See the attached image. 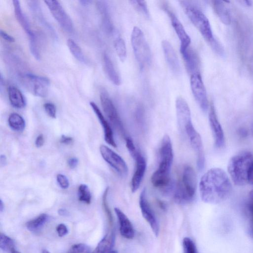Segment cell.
I'll return each mask as SVG.
<instances>
[{
	"instance_id": "1",
	"label": "cell",
	"mask_w": 253,
	"mask_h": 253,
	"mask_svg": "<svg viewBox=\"0 0 253 253\" xmlns=\"http://www.w3.org/2000/svg\"><path fill=\"white\" fill-rule=\"evenodd\" d=\"M232 186L225 171L220 168L211 169L202 176L199 191L202 200L209 204H218L230 195Z\"/></svg>"
},
{
	"instance_id": "2",
	"label": "cell",
	"mask_w": 253,
	"mask_h": 253,
	"mask_svg": "<svg viewBox=\"0 0 253 253\" xmlns=\"http://www.w3.org/2000/svg\"><path fill=\"white\" fill-rule=\"evenodd\" d=\"M159 154V166L152 175L151 180L156 187H167L170 183V171L173 157L171 140L168 135H165L162 140Z\"/></svg>"
},
{
	"instance_id": "3",
	"label": "cell",
	"mask_w": 253,
	"mask_h": 253,
	"mask_svg": "<svg viewBox=\"0 0 253 253\" xmlns=\"http://www.w3.org/2000/svg\"><path fill=\"white\" fill-rule=\"evenodd\" d=\"M167 191L172 193L175 202L185 204L190 202L194 198L197 187V177L193 168L189 166L185 167L180 179L168 186Z\"/></svg>"
},
{
	"instance_id": "4",
	"label": "cell",
	"mask_w": 253,
	"mask_h": 253,
	"mask_svg": "<svg viewBox=\"0 0 253 253\" xmlns=\"http://www.w3.org/2000/svg\"><path fill=\"white\" fill-rule=\"evenodd\" d=\"M253 163V155L249 151H242L230 159L227 169L234 183L242 186L248 183V175Z\"/></svg>"
},
{
	"instance_id": "5",
	"label": "cell",
	"mask_w": 253,
	"mask_h": 253,
	"mask_svg": "<svg viewBox=\"0 0 253 253\" xmlns=\"http://www.w3.org/2000/svg\"><path fill=\"white\" fill-rule=\"evenodd\" d=\"M187 16L210 43L215 39L212 34L210 21L204 13L198 8L187 1H180Z\"/></svg>"
},
{
	"instance_id": "6",
	"label": "cell",
	"mask_w": 253,
	"mask_h": 253,
	"mask_svg": "<svg viewBox=\"0 0 253 253\" xmlns=\"http://www.w3.org/2000/svg\"><path fill=\"white\" fill-rule=\"evenodd\" d=\"M131 43L133 53L141 69L149 66L151 63L150 48L142 30L134 27L131 34Z\"/></svg>"
},
{
	"instance_id": "7",
	"label": "cell",
	"mask_w": 253,
	"mask_h": 253,
	"mask_svg": "<svg viewBox=\"0 0 253 253\" xmlns=\"http://www.w3.org/2000/svg\"><path fill=\"white\" fill-rule=\"evenodd\" d=\"M22 85L34 95L44 97L47 96L50 86V81L47 78L25 74L20 78Z\"/></svg>"
},
{
	"instance_id": "8",
	"label": "cell",
	"mask_w": 253,
	"mask_h": 253,
	"mask_svg": "<svg viewBox=\"0 0 253 253\" xmlns=\"http://www.w3.org/2000/svg\"><path fill=\"white\" fill-rule=\"evenodd\" d=\"M180 132L188 139L191 146L196 153L198 168L202 169L205 165V155L201 137L190 121L179 127Z\"/></svg>"
},
{
	"instance_id": "9",
	"label": "cell",
	"mask_w": 253,
	"mask_h": 253,
	"mask_svg": "<svg viewBox=\"0 0 253 253\" xmlns=\"http://www.w3.org/2000/svg\"><path fill=\"white\" fill-rule=\"evenodd\" d=\"M100 99L103 110L113 126L124 138L128 137L117 110L106 91H101Z\"/></svg>"
},
{
	"instance_id": "10",
	"label": "cell",
	"mask_w": 253,
	"mask_h": 253,
	"mask_svg": "<svg viewBox=\"0 0 253 253\" xmlns=\"http://www.w3.org/2000/svg\"><path fill=\"white\" fill-rule=\"evenodd\" d=\"M44 2L62 28L68 33L72 32L74 29L72 21L60 2L56 0H45Z\"/></svg>"
},
{
	"instance_id": "11",
	"label": "cell",
	"mask_w": 253,
	"mask_h": 253,
	"mask_svg": "<svg viewBox=\"0 0 253 253\" xmlns=\"http://www.w3.org/2000/svg\"><path fill=\"white\" fill-rule=\"evenodd\" d=\"M100 154L104 160L122 177L128 173L127 166L124 159L117 153L106 145H101Z\"/></svg>"
},
{
	"instance_id": "12",
	"label": "cell",
	"mask_w": 253,
	"mask_h": 253,
	"mask_svg": "<svg viewBox=\"0 0 253 253\" xmlns=\"http://www.w3.org/2000/svg\"><path fill=\"white\" fill-rule=\"evenodd\" d=\"M190 86L199 106L204 112H206L209 108V101L205 86L199 73L191 75Z\"/></svg>"
},
{
	"instance_id": "13",
	"label": "cell",
	"mask_w": 253,
	"mask_h": 253,
	"mask_svg": "<svg viewBox=\"0 0 253 253\" xmlns=\"http://www.w3.org/2000/svg\"><path fill=\"white\" fill-rule=\"evenodd\" d=\"M163 9L167 13L170 18L172 26L173 27L180 42V51L182 52L189 47L191 39L186 33L183 25L179 20L175 14L168 7L163 6Z\"/></svg>"
},
{
	"instance_id": "14",
	"label": "cell",
	"mask_w": 253,
	"mask_h": 253,
	"mask_svg": "<svg viewBox=\"0 0 253 253\" xmlns=\"http://www.w3.org/2000/svg\"><path fill=\"white\" fill-rule=\"evenodd\" d=\"M139 206L143 217L149 224L154 234L157 236L159 232V226L156 216L147 200L145 189H143L140 195Z\"/></svg>"
},
{
	"instance_id": "15",
	"label": "cell",
	"mask_w": 253,
	"mask_h": 253,
	"mask_svg": "<svg viewBox=\"0 0 253 253\" xmlns=\"http://www.w3.org/2000/svg\"><path fill=\"white\" fill-rule=\"evenodd\" d=\"M132 157L135 162V167L131 180V189L132 192H135L139 188L143 178L146 169V162L138 151Z\"/></svg>"
},
{
	"instance_id": "16",
	"label": "cell",
	"mask_w": 253,
	"mask_h": 253,
	"mask_svg": "<svg viewBox=\"0 0 253 253\" xmlns=\"http://www.w3.org/2000/svg\"><path fill=\"white\" fill-rule=\"evenodd\" d=\"M210 126L213 134L215 145L222 148L225 143V137L221 126L218 120L214 106L211 105L209 114Z\"/></svg>"
},
{
	"instance_id": "17",
	"label": "cell",
	"mask_w": 253,
	"mask_h": 253,
	"mask_svg": "<svg viewBox=\"0 0 253 253\" xmlns=\"http://www.w3.org/2000/svg\"><path fill=\"white\" fill-rule=\"evenodd\" d=\"M162 46L165 58L170 70L175 75L179 74L181 67L177 54L171 43L167 40H163Z\"/></svg>"
},
{
	"instance_id": "18",
	"label": "cell",
	"mask_w": 253,
	"mask_h": 253,
	"mask_svg": "<svg viewBox=\"0 0 253 253\" xmlns=\"http://www.w3.org/2000/svg\"><path fill=\"white\" fill-rule=\"evenodd\" d=\"M90 105L97 116L103 128L105 141L112 147H116L117 144L114 139L113 130L108 122L106 120L100 110L94 102H90Z\"/></svg>"
},
{
	"instance_id": "19",
	"label": "cell",
	"mask_w": 253,
	"mask_h": 253,
	"mask_svg": "<svg viewBox=\"0 0 253 253\" xmlns=\"http://www.w3.org/2000/svg\"><path fill=\"white\" fill-rule=\"evenodd\" d=\"M114 210L119 220L121 235L126 239H132L134 236V230L130 220L119 208H115Z\"/></svg>"
},
{
	"instance_id": "20",
	"label": "cell",
	"mask_w": 253,
	"mask_h": 253,
	"mask_svg": "<svg viewBox=\"0 0 253 253\" xmlns=\"http://www.w3.org/2000/svg\"><path fill=\"white\" fill-rule=\"evenodd\" d=\"M15 17L22 29L24 30L28 38H32L36 35L31 30L29 22L26 16L23 13L19 0L12 1Z\"/></svg>"
},
{
	"instance_id": "21",
	"label": "cell",
	"mask_w": 253,
	"mask_h": 253,
	"mask_svg": "<svg viewBox=\"0 0 253 253\" xmlns=\"http://www.w3.org/2000/svg\"><path fill=\"white\" fill-rule=\"evenodd\" d=\"M181 53L188 73L191 74V75L194 73H199L198 72L199 60L194 51L189 47Z\"/></svg>"
},
{
	"instance_id": "22",
	"label": "cell",
	"mask_w": 253,
	"mask_h": 253,
	"mask_svg": "<svg viewBox=\"0 0 253 253\" xmlns=\"http://www.w3.org/2000/svg\"><path fill=\"white\" fill-rule=\"evenodd\" d=\"M103 63L104 70L108 79L114 84L119 85L121 83L120 76L117 71L111 59L106 53H105L103 55Z\"/></svg>"
},
{
	"instance_id": "23",
	"label": "cell",
	"mask_w": 253,
	"mask_h": 253,
	"mask_svg": "<svg viewBox=\"0 0 253 253\" xmlns=\"http://www.w3.org/2000/svg\"><path fill=\"white\" fill-rule=\"evenodd\" d=\"M213 9L221 21L225 25H229L231 22V15L229 9L222 0L212 1Z\"/></svg>"
},
{
	"instance_id": "24",
	"label": "cell",
	"mask_w": 253,
	"mask_h": 253,
	"mask_svg": "<svg viewBox=\"0 0 253 253\" xmlns=\"http://www.w3.org/2000/svg\"><path fill=\"white\" fill-rule=\"evenodd\" d=\"M96 5L101 15L104 28L107 33L112 34L114 31V28L110 18L107 4L104 1H97Z\"/></svg>"
},
{
	"instance_id": "25",
	"label": "cell",
	"mask_w": 253,
	"mask_h": 253,
	"mask_svg": "<svg viewBox=\"0 0 253 253\" xmlns=\"http://www.w3.org/2000/svg\"><path fill=\"white\" fill-rule=\"evenodd\" d=\"M9 101L14 108L21 109L26 105L25 99L21 91L16 87L11 85L8 88Z\"/></svg>"
},
{
	"instance_id": "26",
	"label": "cell",
	"mask_w": 253,
	"mask_h": 253,
	"mask_svg": "<svg viewBox=\"0 0 253 253\" xmlns=\"http://www.w3.org/2000/svg\"><path fill=\"white\" fill-rule=\"evenodd\" d=\"M115 235L113 232L107 234L98 243L92 253H108L114 247Z\"/></svg>"
},
{
	"instance_id": "27",
	"label": "cell",
	"mask_w": 253,
	"mask_h": 253,
	"mask_svg": "<svg viewBox=\"0 0 253 253\" xmlns=\"http://www.w3.org/2000/svg\"><path fill=\"white\" fill-rule=\"evenodd\" d=\"M8 123L10 128L16 131L21 132L25 127L24 119L16 113H11L9 116Z\"/></svg>"
},
{
	"instance_id": "28",
	"label": "cell",
	"mask_w": 253,
	"mask_h": 253,
	"mask_svg": "<svg viewBox=\"0 0 253 253\" xmlns=\"http://www.w3.org/2000/svg\"><path fill=\"white\" fill-rule=\"evenodd\" d=\"M28 5L32 12L38 18L39 21L44 25V26L46 27V28H47V29H48V30L50 31L51 34H54V32L53 31L52 27H51L44 19L38 1L35 0L29 1Z\"/></svg>"
},
{
	"instance_id": "29",
	"label": "cell",
	"mask_w": 253,
	"mask_h": 253,
	"mask_svg": "<svg viewBox=\"0 0 253 253\" xmlns=\"http://www.w3.org/2000/svg\"><path fill=\"white\" fill-rule=\"evenodd\" d=\"M48 219V215L45 213H42L38 217L33 219L26 223L27 228L32 232H35L40 229L45 223Z\"/></svg>"
},
{
	"instance_id": "30",
	"label": "cell",
	"mask_w": 253,
	"mask_h": 253,
	"mask_svg": "<svg viewBox=\"0 0 253 253\" xmlns=\"http://www.w3.org/2000/svg\"><path fill=\"white\" fill-rule=\"evenodd\" d=\"M67 44L71 53L79 61L84 63L86 62L82 49L75 41L69 39L67 41Z\"/></svg>"
},
{
	"instance_id": "31",
	"label": "cell",
	"mask_w": 253,
	"mask_h": 253,
	"mask_svg": "<svg viewBox=\"0 0 253 253\" xmlns=\"http://www.w3.org/2000/svg\"><path fill=\"white\" fill-rule=\"evenodd\" d=\"M114 47L116 53L122 61H124L126 58L127 51L126 43L123 39L118 37L114 42Z\"/></svg>"
},
{
	"instance_id": "32",
	"label": "cell",
	"mask_w": 253,
	"mask_h": 253,
	"mask_svg": "<svg viewBox=\"0 0 253 253\" xmlns=\"http://www.w3.org/2000/svg\"><path fill=\"white\" fill-rule=\"evenodd\" d=\"M0 248L4 252L12 253L14 250V241L5 234L0 233Z\"/></svg>"
},
{
	"instance_id": "33",
	"label": "cell",
	"mask_w": 253,
	"mask_h": 253,
	"mask_svg": "<svg viewBox=\"0 0 253 253\" xmlns=\"http://www.w3.org/2000/svg\"><path fill=\"white\" fill-rule=\"evenodd\" d=\"M79 200L87 204L91 202V196L88 187L84 184H81L78 188Z\"/></svg>"
},
{
	"instance_id": "34",
	"label": "cell",
	"mask_w": 253,
	"mask_h": 253,
	"mask_svg": "<svg viewBox=\"0 0 253 253\" xmlns=\"http://www.w3.org/2000/svg\"><path fill=\"white\" fill-rule=\"evenodd\" d=\"M136 11L142 14L147 18H149L150 13L147 3L144 0H132L129 1Z\"/></svg>"
},
{
	"instance_id": "35",
	"label": "cell",
	"mask_w": 253,
	"mask_h": 253,
	"mask_svg": "<svg viewBox=\"0 0 253 253\" xmlns=\"http://www.w3.org/2000/svg\"><path fill=\"white\" fill-rule=\"evenodd\" d=\"M29 48L31 54L37 60L41 58L40 52L39 49L36 36L29 38Z\"/></svg>"
},
{
	"instance_id": "36",
	"label": "cell",
	"mask_w": 253,
	"mask_h": 253,
	"mask_svg": "<svg viewBox=\"0 0 253 253\" xmlns=\"http://www.w3.org/2000/svg\"><path fill=\"white\" fill-rule=\"evenodd\" d=\"M184 253H197L194 243L189 238L186 237L182 242Z\"/></svg>"
},
{
	"instance_id": "37",
	"label": "cell",
	"mask_w": 253,
	"mask_h": 253,
	"mask_svg": "<svg viewBox=\"0 0 253 253\" xmlns=\"http://www.w3.org/2000/svg\"><path fill=\"white\" fill-rule=\"evenodd\" d=\"M90 247L84 244H77L73 245L67 253H90Z\"/></svg>"
},
{
	"instance_id": "38",
	"label": "cell",
	"mask_w": 253,
	"mask_h": 253,
	"mask_svg": "<svg viewBox=\"0 0 253 253\" xmlns=\"http://www.w3.org/2000/svg\"><path fill=\"white\" fill-rule=\"evenodd\" d=\"M109 187H107L103 194L102 197V205L103 208L104 209L105 212L108 217V220L109 221L110 223L111 224L113 222V218L111 212L109 208L108 203H107V195L109 192Z\"/></svg>"
},
{
	"instance_id": "39",
	"label": "cell",
	"mask_w": 253,
	"mask_h": 253,
	"mask_svg": "<svg viewBox=\"0 0 253 253\" xmlns=\"http://www.w3.org/2000/svg\"><path fill=\"white\" fill-rule=\"evenodd\" d=\"M43 107L46 114L51 118H55L56 116V107L52 103L47 102L44 104Z\"/></svg>"
},
{
	"instance_id": "40",
	"label": "cell",
	"mask_w": 253,
	"mask_h": 253,
	"mask_svg": "<svg viewBox=\"0 0 253 253\" xmlns=\"http://www.w3.org/2000/svg\"><path fill=\"white\" fill-rule=\"evenodd\" d=\"M56 179L61 188L65 189L69 187V181L65 175L61 173L58 174L56 176Z\"/></svg>"
},
{
	"instance_id": "41",
	"label": "cell",
	"mask_w": 253,
	"mask_h": 253,
	"mask_svg": "<svg viewBox=\"0 0 253 253\" xmlns=\"http://www.w3.org/2000/svg\"><path fill=\"white\" fill-rule=\"evenodd\" d=\"M213 48V49L216 52L217 54L220 55H223L224 54V50L220 43L214 39L213 41H212L210 43Z\"/></svg>"
},
{
	"instance_id": "42",
	"label": "cell",
	"mask_w": 253,
	"mask_h": 253,
	"mask_svg": "<svg viewBox=\"0 0 253 253\" xmlns=\"http://www.w3.org/2000/svg\"><path fill=\"white\" fill-rule=\"evenodd\" d=\"M248 211L250 219L251 231L253 235V203L251 201L248 205Z\"/></svg>"
},
{
	"instance_id": "43",
	"label": "cell",
	"mask_w": 253,
	"mask_h": 253,
	"mask_svg": "<svg viewBox=\"0 0 253 253\" xmlns=\"http://www.w3.org/2000/svg\"><path fill=\"white\" fill-rule=\"evenodd\" d=\"M56 231L59 237H63L68 234V230L64 224H60L56 227Z\"/></svg>"
},
{
	"instance_id": "44",
	"label": "cell",
	"mask_w": 253,
	"mask_h": 253,
	"mask_svg": "<svg viewBox=\"0 0 253 253\" xmlns=\"http://www.w3.org/2000/svg\"><path fill=\"white\" fill-rule=\"evenodd\" d=\"M0 35L3 39L8 42H15V39L13 37L11 36L2 30H0Z\"/></svg>"
},
{
	"instance_id": "45",
	"label": "cell",
	"mask_w": 253,
	"mask_h": 253,
	"mask_svg": "<svg viewBox=\"0 0 253 253\" xmlns=\"http://www.w3.org/2000/svg\"><path fill=\"white\" fill-rule=\"evenodd\" d=\"M78 159L75 157H72L68 160L67 163L71 169H74L78 165Z\"/></svg>"
},
{
	"instance_id": "46",
	"label": "cell",
	"mask_w": 253,
	"mask_h": 253,
	"mask_svg": "<svg viewBox=\"0 0 253 253\" xmlns=\"http://www.w3.org/2000/svg\"><path fill=\"white\" fill-rule=\"evenodd\" d=\"M73 138L66 136L65 135H61L60 139V142L65 144H70L73 142Z\"/></svg>"
},
{
	"instance_id": "47",
	"label": "cell",
	"mask_w": 253,
	"mask_h": 253,
	"mask_svg": "<svg viewBox=\"0 0 253 253\" xmlns=\"http://www.w3.org/2000/svg\"><path fill=\"white\" fill-rule=\"evenodd\" d=\"M44 143V137L42 134L39 135L36 139L35 145L37 147H41Z\"/></svg>"
},
{
	"instance_id": "48",
	"label": "cell",
	"mask_w": 253,
	"mask_h": 253,
	"mask_svg": "<svg viewBox=\"0 0 253 253\" xmlns=\"http://www.w3.org/2000/svg\"><path fill=\"white\" fill-rule=\"evenodd\" d=\"M248 183L253 185V163L250 168L249 172Z\"/></svg>"
},
{
	"instance_id": "49",
	"label": "cell",
	"mask_w": 253,
	"mask_h": 253,
	"mask_svg": "<svg viewBox=\"0 0 253 253\" xmlns=\"http://www.w3.org/2000/svg\"><path fill=\"white\" fill-rule=\"evenodd\" d=\"M58 213L59 215L63 216H68L69 214V211L64 209H60L58 211Z\"/></svg>"
},
{
	"instance_id": "50",
	"label": "cell",
	"mask_w": 253,
	"mask_h": 253,
	"mask_svg": "<svg viewBox=\"0 0 253 253\" xmlns=\"http://www.w3.org/2000/svg\"><path fill=\"white\" fill-rule=\"evenodd\" d=\"M0 164L1 166H4L6 164V158L3 155H1L0 156Z\"/></svg>"
},
{
	"instance_id": "51",
	"label": "cell",
	"mask_w": 253,
	"mask_h": 253,
	"mask_svg": "<svg viewBox=\"0 0 253 253\" xmlns=\"http://www.w3.org/2000/svg\"><path fill=\"white\" fill-rule=\"evenodd\" d=\"M79 2L83 5H87L89 4L91 2V1L87 0H80Z\"/></svg>"
},
{
	"instance_id": "52",
	"label": "cell",
	"mask_w": 253,
	"mask_h": 253,
	"mask_svg": "<svg viewBox=\"0 0 253 253\" xmlns=\"http://www.w3.org/2000/svg\"><path fill=\"white\" fill-rule=\"evenodd\" d=\"M241 2L243 3V4H245V5L250 6L253 4V2L252 0H243L241 1Z\"/></svg>"
},
{
	"instance_id": "53",
	"label": "cell",
	"mask_w": 253,
	"mask_h": 253,
	"mask_svg": "<svg viewBox=\"0 0 253 253\" xmlns=\"http://www.w3.org/2000/svg\"><path fill=\"white\" fill-rule=\"evenodd\" d=\"M4 209V205L1 200L0 201V211L2 212Z\"/></svg>"
},
{
	"instance_id": "54",
	"label": "cell",
	"mask_w": 253,
	"mask_h": 253,
	"mask_svg": "<svg viewBox=\"0 0 253 253\" xmlns=\"http://www.w3.org/2000/svg\"><path fill=\"white\" fill-rule=\"evenodd\" d=\"M250 198H251V201L253 203V190L251 191V192L250 193Z\"/></svg>"
},
{
	"instance_id": "55",
	"label": "cell",
	"mask_w": 253,
	"mask_h": 253,
	"mask_svg": "<svg viewBox=\"0 0 253 253\" xmlns=\"http://www.w3.org/2000/svg\"><path fill=\"white\" fill-rule=\"evenodd\" d=\"M108 253H118L116 251L112 250L111 251H110L109 252H108Z\"/></svg>"
},
{
	"instance_id": "56",
	"label": "cell",
	"mask_w": 253,
	"mask_h": 253,
	"mask_svg": "<svg viewBox=\"0 0 253 253\" xmlns=\"http://www.w3.org/2000/svg\"><path fill=\"white\" fill-rule=\"evenodd\" d=\"M42 253H50L48 251L44 250L42 251Z\"/></svg>"
},
{
	"instance_id": "57",
	"label": "cell",
	"mask_w": 253,
	"mask_h": 253,
	"mask_svg": "<svg viewBox=\"0 0 253 253\" xmlns=\"http://www.w3.org/2000/svg\"><path fill=\"white\" fill-rule=\"evenodd\" d=\"M20 253V252H18V251H15L14 250L12 253Z\"/></svg>"
}]
</instances>
